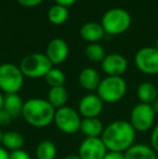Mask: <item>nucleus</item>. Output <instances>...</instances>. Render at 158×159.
I'll use <instances>...</instances> for the list:
<instances>
[{
    "label": "nucleus",
    "mask_w": 158,
    "mask_h": 159,
    "mask_svg": "<svg viewBox=\"0 0 158 159\" xmlns=\"http://www.w3.org/2000/svg\"><path fill=\"white\" fill-rule=\"evenodd\" d=\"M137 131L127 120H115L104 128L101 135L108 152L124 153L134 144Z\"/></svg>",
    "instance_id": "nucleus-1"
},
{
    "label": "nucleus",
    "mask_w": 158,
    "mask_h": 159,
    "mask_svg": "<svg viewBox=\"0 0 158 159\" xmlns=\"http://www.w3.org/2000/svg\"><path fill=\"white\" fill-rule=\"evenodd\" d=\"M55 109L47 100L33 98L24 102L22 117L29 126L34 128H46L53 122Z\"/></svg>",
    "instance_id": "nucleus-2"
},
{
    "label": "nucleus",
    "mask_w": 158,
    "mask_h": 159,
    "mask_svg": "<svg viewBox=\"0 0 158 159\" xmlns=\"http://www.w3.org/2000/svg\"><path fill=\"white\" fill-rule=\"evenodd\" d=\"M130 13L121 8H113L106 11L101 20L104 32L111 36H118L126 33L131 26Z\"/></svg>",
    "instance_id": "nucleus-3"
},
{
    "label": "nucleus",
    "mask_w": 158,
    "mask_h": 159,
    "mask_svg": "<svg viewBox=\"0 0 158 159\" xmlns=\"http://www.w3.org/2000/svg\"><path fill=\"white\" fill-rule=\"evenodd\" d=\"M127 92V82L122 77L106 76L101 79L97 89V94L104 103H117L124 98Z\"/></svg>",
    "instance_id": "nucleus-4"
},
{
    "label": "nucleus",
    "mask_w": 158,
    "mask_h": 159,
    "mask_svg": "<svg viewBox=\"0 0 158 159\" xmlns=\"http://www.w3.org/2000/svg\"><path fill=\"white\" fill-rule=\"evenodd\" d=\"M53 67L51 62L43 53H32L23 57L20 63V69L24 77L38 79L44 78L48 71Z\"/></svg>",
    "instance_id": "nucleus-5"
},
{
    "label": "nucleus",
    "mask_w": 158,
    "mask_h": 159,
    "mask_svg": "<svg viewBox=\"0 0 158 159\" xmlns=\"http://www.w3.org/2000/svg\"><path fill=\"white\" fill-rule=\"evenodd\" d=\"M24 84V75L20 66L12 63L0 64V91L4 94L19 93Z\"/></svg>",
    "instance_id": "nucleus-6"
},
{
    "label": "nucleus",
    "mask_w": 158,
    "mask_h": 159,
    "mask_svg": "<svg viewBox=\"0 0 158 159\" xmlns=\"http://www.w3.org/2000/svg\"><path fill=\"white\" fill-rule=\"evenodd\" d=\"M53 122L57 129L65 134H75L80 130L81 116L76 109L70 106H63L55 109Z\"/></svg>",
    "instance_id": "nucleus-7"
},
{
    "label": "nucleus",
    "mask_w": 158,
    "mask_h": 159,
    "mask_svg": "<svg viewBox=\"0 0 158 159\" xmlns=\"http://www.w3.org/2000/svg\"><path fill=\"white\" fill-rule=\"evenodd\" d=\"M155 118L156 113L152 105L139 103L131 109L129 122L137 132H146L154 126Z\"/></svg>",
    "instance_id": "nucleus-8"
},
{
    "label": "nucleus",
    "mask_w": 158,
    "mask_h": 159,
    "mask_svg": "<svg viewBox=\"0 0 158 159\" xmlns=\"http://www.w3.org/2000/svg\"><path fill=\"white\" fill-rule=\"evenodd\" d=\"M134 64L143 74L156 75L158 74V50L155 47L140 49L134 57Z\"/></svg>",
    "instance_id": "nucleus-9"
},
{
    "label": "nucleus",
    "mask_w": 158,
    "mask_h": 159,
    "mask_svg": "<svg viewBox=\"0 0 158 159\" xmlns=\"http://www.w3.org/2000/svg\"><path fill=\"white\" fill-rule=\"evenodd\" d=\"M107 152L101 138H86L79 145L77 155L81 159H103Z\"/></svg>",
    "instance_id": "nucleus-10"
},
{
    "label": "nucleus",
    "mask_w": 158,
    "mask_h": 159,
    "mask_svg": "<svg viewBox=\"0 0 158 159\" xmlns=\"http://www.w3.org/2000/svg\"><path fill=\"white\" fill-rule=\"evenodd\" d=\"M104 102L97 93L84 95L78 104V113L82 118H97L103 111Z\"/></svg>",
    "instance_id": "nucleus-11"
},
{
    "label": "nucleus",
    "mask_w": 158,
    "mask_h": 159,
    "mask_svg": "<svg viewBox=\"0 0 158 159\" xmlns=\"http://www.w3.org/2000/svg\"><path fill=\"white\" fill-rule=\"evenodd\" d=\"M102 70L107 76H116L121 77L128 69V61L121 54L118 53H111L106 54L101 63Z\"/></svg>",
    "instance_id": "nucleus-12"
},
{
    "label": "nucleus",
    "mask_w": 158,
    "mask_h": 159,
    "mask_svg": "<svg viewBox=\"0 0 158 159\" xmlns=\"http://www.w3.org/2000/svg\"><path fill=\"white\" fill-rule=\"evenodd\" d=\"M70 54L67 42L62 38H54L47 46L46 55L52 65H60L66 61Z\"/></svg>",
    "instance_id": "nucleus-13"
},
{
    "label": "nucleus",
    "mask_w": 158,
    "mask_h": 159,
    "mask_svg": "<svg viewBox=\"0 0 158 159\" xmlns=\"http://www.w3.org/2000/svg\"><path fill=\"white\" fill-rule=\"evenodd\" d=\"M79 34L82 39L88 43H97L101 39H103L105 36V32H104L101 23H97V22L84 23L80 27Z\"/></svg>",
    "instance_id": "nucleus-14"
},
{
    "label": "nucleus",
    "mask_w": 158,
    "mask_h": 159,
    "mask_svg": "<svg viewBox=\"0 0 158 159\" xmlns=\"http://www.w3.org/2000/svg\"><path fill=\"white\" fill-rule=\"evenodd\" d=\"M78 80L80 86L89 92L97 91L100 81H101L99 73L92 67H86V68L82 69L79 73Z\"/></svg>",
    "instance_id": "nucleus-15"
},
{
    "label": "nucleus",
    "mask_w": 158,
    "mask_h": 159,
    "mask_svg": "<svg viewBox=\"0 0 158 159\" xmlns=\"http://www.w3.org/2000/svg\"><path fill=\"white\" fill-rule=\"evenodd\" d=\"M104 125L99 117L97 118H82L80 124V132L86 138H101L104 131Z\"/></svg>",
    "instance_id": "nucleus-16"
},
{
    "label": "nucleus",
    "mask_w": 158,
    "mask_h": 159,
    "mask_svg": "<svg viewBox=\"0 0 158 159\" xmlns=\"http://www.w3.org/2000/svg\"><path fill=\"white\" fill-rule=\"evenodd\" d=\"M124 159H158L157 154L145 144H133L124 153Z\"/></svg>",
    "instance_id": "nucleus-17"
},
{
    "label": "nucleus",
    "mask_w": 158,
    "mask_h": 159,
    "mask_svg": "<svg viewBox=\"0 0 158 159\" xmlns=\"http://www.w3.org/2000/svg\"><path fill=\"white\" fill-rule=\"evenodd\" d=\"M23 106H24V102L21 96L19 95V93H14V94H4L3 107H2V108H3L13 119L22 116Z\"/></svg>",
    "instance_id": "nucleus-18"
},
{
    "label": "nucleus",
    "mask_w": 158,
    "mask_h": 159,
    "mask_svg": "<svg viewBox=\"0 0 158 159\" xmlns=\"http://www.w3.org/2000/svg\"><path fill=\"white\" fill-rule=\"evenodd\" d=\"M24 136L17 131H7L3 132L1 140V146L8 152L22 149L24 146Z\"/></svg>",
    "instance_id": "nucleus-19"
},
{
    "label": "nucleus",
    "mask_w": 158,
    "mask_h": 159,
    "mask_svg": "<svg viewBox=\"0 0 158 159\" xmlns=\"http://www.w3.org/2000/svg\"><path fill=\"white\" fill-rule=\"evenodd\" d=\"M137 96L140 103L152 105L154 101L158 98V90L155 84L152 82H142L137 89Z\"/></svg>",
    "instance_id": "nucleus-20"
},
{
    "label": "nucleus",
    "mask_w": 158,
    "mask_h": 159,
    "mask_svg": "<svg viewBox=\"0 0 158 159\" xmlns=\"http://www.w3.org/2000/svg\"><path fill=\"white\" fill-rule=\"evenodd\" d=\"M51 106L54 109L61 108V107L65 106L66 103L68 101V91L64 86L61 87H54V88H50L48 92V98H47Z\"/></svg>",
    "instance_id": "nucleus-21"
},
{
    "label": "nucleus",
    "mask_w": 158,
    "mask_h": 159,
    "mask_svg": "<svg viewBox=\"0 0 158 159\" xmlns=\"http://www.w3.org/2000/svg\"><path fill=\"white\" fill-rule=\"evenodd\" d=\"M68 19V8L60 4H53L48 11V20L54 25H62Z\"/></svg>",
    "instance_id": "nucleus-22"
},
{
    "label": "nucleus",
    "mask_w": 158,
    "mask_h": 159,
    "mask_svg": "<svg viewBox=\"0 0 158 159\" xmlns=\"http://www.w3.org/2000/svg\"><path fill=\"white\" fill-rule=\"evenodd\" d=\"M57 154L56 146L49 140L41 141L36 148L37 159H55Z\"/></svg>",
    "instance_id": "nucleus-23"
},
{
    "label": "nucleus",
    "mask_w": 158,
    "mask_h": 159,
    "mask_svg": "<svg viewBox=\"0 0 158 159\" xmlns=\"http://www.w3.org/2000/svg\"><path fill=\"white\" fill-rule=\"evenodd\" d=\"M84 54H86L87 59L91 62L94 63H102L104 57H106L105 50H104L103 46L97 42V43H88L84 50Z\"/></svg>",
    "instance_id": "nucleus-24"
},
{
    "label": "nucleus",
    "mask_w": 158,
    "mask_h": 159,
    "mask_svg": "<svg viewBox=\"0 0 158 159\" xmlns=\"http://www.w3.org/2000/svg\"><path fill=\"white\" fill-rule=\"evenodd\" d=\"M44 79H46L47 84L50 86V88H54V87L64 86L66 80V76L62 69L52 67L48 71V74L44 76Z\"/></svg>",
    "instance_id": "nucleus-25"
},
{
    "label": "nucleus",
    "mask_w": 158,
    "mask_h": 159,
    "mask_svg": "<svg viewBox=\"0 0 158 159\" xmlns=\"http://www.w3.org/2000/svg\"><path fill=\"white\" fill-rule=\"evenodd\" d=\"M9 159H32L30 155L26 151L22 149H17V151L9 152Z\"/></svg>",
    "instance_id": "nucleus-26"
},
{
    "label": "nucleus",
    "mask_w": 158,
    "mask_h": 159,
    "mask_svg": "<svg viewBox=\"0 0 158 159\" xmlns=\"http://www.w3.org/2000/svg\"><path fill=\"white\" fill-rule=\"evenodd\" d=\"M151 147L154 149V152L158 154V124L154 127L151 134Z\"/></svg>",
    "instance_id": "nucleus-27"
},
{
    "label": "nucleus",
    "mask_w": 158,
    "mask_h": 159,
    "mask_svg": "<svg viewBox=\"0 0 158 159\" xmlns=\"http://www.w3.org/2000/svg\"><path fill=\"white\" fill-rule=\"evenodd\" d=\"M13 118L4 111L3 108L0 109V127H7L10 125V122L12 121Z\"/></svg>",
    "instance_id": "nucleus-28"
},
{
    "label": "nucleus",
    "mask_w": 158,
    "mask_h": 159,
    "mask_svg": "<svg viewBox=\"0 0 158 159\" xmlns=\"http://www.w3.org/2000/svg\"><path fill=\"white\" fill-rule=\"evenodd\" d=\"M22 7H25V8H34L37 7L41 3L43 0H16Z\"/></svg>",
    "instance_id": "nucleus-29"
},
{
    "label": "nucleus",
    "mask_w": 158,
    "mask_h": 159,
    "mask_svg": "<svg viewBox=\"0 0 158 159\" xmlns=\"http://www.w3.org/2000/svg\"><path fill=\"white\" fill-rule=\"evenodd\" d=\"M103 159H124V153H116V152H107Z\"/></svg>",
    "instance_id": "nucleus-30"
},
{
    "label": "nucleus",
    "mask_w": 158,
    "mask_h": 159,
    "mask_svg": "<svg viewBox=\"0 0 158 159\" xmlns=\"http://www.w3.org/2000/svg\"><path fill=\"white\" fill-rule=\"evenodd\" d=\"M55 3L60 4V6H63L65 8H68V7H72L73 4H75L77 2V0H54Z\"/></svg>",
    "instance_id": "nucleus-31"
},
{
    "label": "nucleus",
    "mask_w": 158,
    "mask_h": 159,
    "mask_svg": "<svg viewBox=\"0 0 158 159\" xmlns=\"http://www.w3.org/2000/svg\"><path fill=\"white\" fill-rule=\"evenodd\" d=\"M0 159H9V152L0 145Z\"/></svg>",
    "instance_id": "nucleus-32"
},
{
    "label": "nucleus",
    "mask_w": 158,
    "mask_h": 159,
    "mask_svg": "<svg viewBox=\"0 0 158 159\" xmlns=\"http://www.w3.org/2000/svg\"><path fill=\"white\" fill-rule=\"evenodd\" d=\"M152 107H153V109H154V111L156 113V115H157V114H158V98L154 101V103L152 104Z\"/></svg>",
    "instance_id": "nucleus-33"
},
{
    "label": "nucleus",
    "mask_w": 158,
    "mask_h": 159,
    "mask_svg": "<svg viewBox=\"0 0 158 159\" xmlns=\"http://www.w3.org/2000/svg\"><path fill=\"white\" fill-rule=\"evenodd\" d=\"M62 159H81L79 157L77 154H72V155H67V156H65L64 158H62Z\"/></svg>",
    "instance_id": "nucleus-34"
},
{
    "label": "nucleus",
    "mask_w": 158,
    "mask_h": 159,
    "mask_svg": "<svg viewBox=\"0 0 158 159\" xmlns=\"http://www.w3.org/2000/svg\"><path fill=\"white\" fill-rule=\"evenodd\" d=\"M3 100H4V95L0 91V109H2V107H3Z\"/></svg>",
    "instance_id": "nucleus-35"
},
{
    "label": "nucleus",
    "mask_w": 158,
    "mask_h": 159,
    "mask_svg": "<svg viewBox=\"0 0 158 159\" xmlns=\"http://www.w3.org/2000/svg\"><path fill=\"white\" fill-rule=\"evenodd\" d=\"M2 135H3V132L1 130V127H0V145H1V140H2Z\"/></svg>",
    "instance_id": "nucleus-36"
},
{
    "label": "nucleus",
    "mask_w": 158,
    "mask_h": 159,
    "mask_svg": "<svg viewBox=\"0 0 158 159\" xmlns=\"http://www.w3.org/2000/svg\"><path fill=\"white\" fill-rule=\"evenodd\" d=\"M155 48L158 50V38H157V40H156V43H155Z\"/></svg>",
    "instance_id": "nucleus-37"
}]
</instances>
